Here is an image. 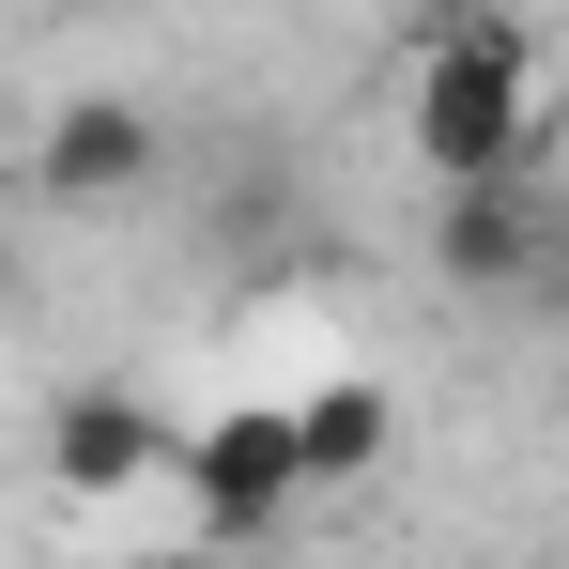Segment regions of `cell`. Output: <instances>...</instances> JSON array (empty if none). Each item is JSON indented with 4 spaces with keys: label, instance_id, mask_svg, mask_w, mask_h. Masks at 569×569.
Returning <instances> with one entry per match:
<instances>
[{
    "label": "cell",
    "instance_id": "7a4b0ae2",
    "mask_svg": "<svg viewBox=\"0 0 569 569\" xmlns=\"http://www.w3.org/2000/svg\"><path fill=\"white\" fill-rule=\"evenodd\" d=\"M186 539H278L308 508V447H292V400H231L216 431H186Z\"/></svg>",
    "mask_w": 569,
    "mask_h": 569
},
{
    "label": "cell",
    "instance_id": "277c9868",
    "mask_svg": "<svg viewBox=\"0 0 569 569\" xmlns=\"http://www.w3.org/2000/svg\"><path fill=\"white\" fill-rule=\"evenodd\" d=\"M154 154H170V139H154V108H139V93H62L47 123H31V186L78 200V216H93V200H139V186H154Z\"/></svg>",
    "mask_w": 569,
    "mask_h": 569
},
{
    "label": "cell",
    "instance_id": "5b68a950",
    "mask_svg": "<svg viewBox=\"0 0 569 569\" xmlns=\"http://www.w3.org/2000/svg\"><path fill=\"white\" fill-rule=\"evenodd\" d=\"M555 262V200L539 186H431V278L447 292H523Z\"/></svg>",
    "mask_w": 569,
    "mask_h": 569
},
{
    "label": "cell",
    "instance_id": "8992f818",
    "mask_svg": "<svg viewBox=\"0 0 569 569\" xmlns=\"http://www.w3.org/2000/svg\"><path fill=\"white\" fill-rule=\"evenodd\" d=\"M292 447H308V492H355V477L400 447V400H385L370 370H323L308 400H292Z\"/></svg>",
    "mask_w": 569,
    "mask_h": 569
},
{
    "label": "cell",
    "instance_id": "3957f363",
    "mask_svg": "<svg viewBox=\"0 0 569 569\" xmlns=\"http://www.w3.org/2000/svg\"><path fill=\"white\" fill-rule=\"evenodd\" d=\"M170 477H186V447L139 385H62L47 400V492L62 508H123V492H170Z\"/></svg>",
    "mask_w": 569,
    "mask_h": 569
},
{
    "label": "cell",
    "instance_id": "6da1fadb",
    "mask_svg": "<svg viewBox=\"0 0 569 569\" xmlns=\"http://www.w3.org/2000/svg\"><path fill=\"white\" fill-rule=\"evenodd\" d=\"M416 170L431 186H539V139H555V78H539V31H508V16H447L431 47H416Z\"/></svg>",
    "mask_w": 569,
    "mask_h": 569
}]
</instances>
